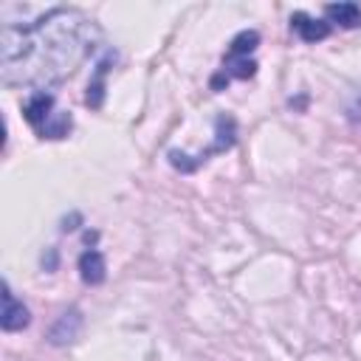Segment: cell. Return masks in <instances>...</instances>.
<instances>
[{
  "label": "cell",
  "instance_id": "cell-7",
  "mask_svg": "<svg viewBox=\"0 0 361 361\" xmlns=\"http://www.w3.org/2000/svg\"><path fill=\"white\" fill-rule=\"evenodd\" d=\"M79 276L85 285H102L107 279V262L99 248H87L79 254Z\"/></svg>",
  "mask_w": 361,
  "mask_h": 361
},
{
  "label": "cell",
  "instance_id": "cell-8",
  "mask_svg": "<svg viewBox=\"0 0 361 361\" xmlns=\"http://www.w3.org/2000/svg\"><path fill=\"white\" fill-rule=\"evenodd\" d=\"M324 20L330 25H338V28H361V6L347 0V3H327L324 6Z\"/></svg>",
  "mask_w": 361,
  "mask_h": 361
},
{
  "label": "cell",
  "instance_id": "cell-1",
  "mask_svg": "<svg viewBox=\"0 0 361 361\" xmlns=\"http://www.w3.org/2000/svg\"><path fill=\"white\" fill-rule=\"evenodd\" d=\"M102 28L82 8L54 6L31 23H6L0 34V76L6 85L51 90L73 76L99 48Z\"/></svg>",
  "mask_w": 361,
  "mask_h": 361
},
{
  "label": "cell",
  "instance_id": "cell-6",
  "mask_svg": "<svg viewBox=\"0 0 361 361\" xmlns=\"http://www.w3.org/2000/svg\"><path fill=\"white\" fill-rule=\"evenodd\" d=\"M290 31H293L299 39H305V42H322V39L330 37L333 25H330L327 20H316V17L305 14V11H293V14H290Z\"/></svg>",
  "mask_w": 361,
  "mask_h": 361
},
{
  "label": "cell",
  "instance_id": "cell-11",
  "mask_svg": "<svg viewBox=\"0 0 361 361\" xmlns=\"http://www.w3.org/2000/svg\"><path fill=\"white\" fill-rule=\"evenodd\" d=\"M347 118H350L353 124H361V90L350 99V104H347Z\"/></svg>",
  "mask_w": 361,
  "mask_h": 361
},
{
  "label": "cell",
  "instance_id": "cell-3",
  "mask_svg": "<svg viewBox=\"0 0 361 361\" xmlns=\"http://www.w3.org/2000/svg\"><path fill=\"white\" fill-rule=\"evenodd\" d=\"M234 141H237V121H234L231 116L220 113V116L214 118V141H212V147L200 149L197 155H186V152H180V149H169V152H166V161H169L178 172H195V169L203 166L212 155L231 149Z\"/></svg>",
  "mask_w": 361,
  "mask_h": 361
},
{
  "label": "cell",
  "instance_id": "cell-10",
  "mask_svg": "<svg viewBox=\"0 0 361 361\" xmlns=\"http://www.w3.org/2000/svg\"><path fill=\"white\" fill-rule=\"evenodd\" d=\"M259 45V34L257 31H251V28H245V31H240L231 42H228V56H251V51Z\"/></svg>",
  "mask_w": 361,
  "mask_h": 361
},
{
  "label": "cell",
  "instance_id": "cell-5",
  "mask_svg": "<svg viewBox=\"0 0 361 361\" xmlns=\"http://www.w3.org/2000/svg\"><path fill=\"white\" fill-rule=\"evenodd\" d=\"M82 310L79 307H71V310H65L54 324H51V330H48V341L54 344V347H65V344H73L76 338H79V333H82Z\"/></svg>",
  "mask_w": 361,
  "mask_h": 361
},
{
  "label": "cell",
  "instance_id": "cell-2",
  "mask_svg": "<svg viewBox=\"0 0 361 361\" xmlns=\"http://www.w3.org/2000/svg\"><path fill=\"white\" fill-rule=\"evenodd\" d=\"M23 116L39 133V138H65L73 127L71 113L56 110V99L48 90H34L23 102Z\"/></svg>",
  "mask_w": 361,
  "mask_h": 361
},
{
  "label": "cell",
  "instance_id": "cell-9",
  "mask_svg": "<svg viewBox=\"0 0 361 361\" xmlns=\"http://www.w3.org/2000/svg\"><path fill=\"white\" fill-rule=\"evenodd\" d=\"M116 62V51H107L104 54V59L96 65V76L90 79V85H87V93H85V104L87 107H93V110H99L102 104H104V76H107V71H110V65Z\"/></svg>",
  "mask_w": 361,
  "mask_h": 361
},
{
  "label": "cell",
  "instance_id": "cell-4",
  "mask_svg": "<svg viewBox=\"0 0 361 361\" xmlns=\"http://www.w3.org/2000/svg\"><path fill=\"white\" fill-rule=\"evenodd\" d=\"M28 322H31L28 307L11 293L8 282H3V313H0V327H3L6 333H17V330L28 327Z\"/></svg>",
  "mask_w": 361,
  "mask_h": 361
}]
</instances>
